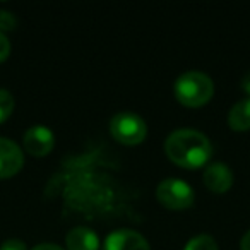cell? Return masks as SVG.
Wrapping results in <instances>:
<instances>
[{"label": "cell", "instance_id": "cell-1", "mask_svg": "<svg viewBox=\"0 0 250 250\" xmlns=\"http://www.w3.org/2000/svg\"><path fill=\"white\" fill-rule=\"evenodd\" d=\"M165 153L178 167L199 168L209 161L212 144L201 130L177 129L165 141Z\"/></svg>", "mask_w": 250, "mask_h": 250}, {"label": "cell", "instance_id": "cell-2", "mask_svg": "<svg viewBox=\"0 0 250 250\" xmlns=\"http://www.w3.org/2000/svg\"><path fill=\"white\" fill-rule=\"evenodd\" d=\"M212 93V79L201 70H187L175 81V96L185 106H201L211 100Z\"/></svg>", "mask_w": 250, "mask_h": 250}, {"label": "cell", "instance_id": "cell-3", "mask_svg": "<svg viewBox=\"0 0 250 250\" xmlns=\"http://www.w3.org/2000/svg\"><path fill=\"white\" fill-rule=\"evenodd\" d=\"M110 132L118 143L134 146L146 139L147 124L141 115L134 111H118L110 120Z\"/></svg>", "mask_w": 250, "mask_h": 250}, {"label": "cell", "instance_id": "cell-4", "mask_svg": "<svg viewBox=\"0 0 250 250\" xmlns=\"http://www.w3.org/2000/svg\"><path fill=\"white\" fill-rule=\"evenodd\" d=\"M156 197L161 204L170 209H187L195 201L194 188L177 177L161 180L156 187Z\"/></svg>", "mask_w": 250, "mask_h": 250}, {"label": "cell", "instance_id": "cell-5", "mask_svg": "<svg viewBox=\"0 0 250 250\" xmlns=\"http://www.w3.org/2000/svg\"><path fill=\"white\" fill-rule=\"evenodd\" d=\"M103 250H151L149 242L139 231L118 228L104 238Z\"/></svg>", "mask_w": 250, "mask_h": 250}, {"label": "cell", "instance_id": "cell-6", "mask_svg": "<svg viewBox=\"0 0 250 250\" xmlns=\"http://www.w3.org/2000/svg\"><path fill=\"white\" fill-rule=\"evenodd\" d=\"M24 147L29 154L33 156H45L55 146V137L53 132L45 127V125H31L28 130L24 132Z\"/></svg>", "mask_w": 250, "mask_h": 250}, {"label": "cell", "instance_id": "cell-7", "mask_svg": "<svg viewBox=\"0 0 250 250\" xmlns=\"http://www.w3.org/2000/svg\"><path fill=\"white\" fill-rule=\"evenodd\" d=\"M24 165V154L21 147L7 137H0V178L16 175Z\"/></svg>", "mask_w": 250, "mask_h": 250}, {"label": "cell", "instance_id": "cell-8", "mask_svg": "<svg viewBox=\"0 0 250 250\" xmlns=\"http://www.w3.org/2000/svg\"><path fill=\"white\" fill-rule=\"evenodd\" d=\"M204 184L214 194H223L233 185V171L223 161H216L206 167Z\"/></svg>", "mask_w": 250, "mask_h": 250}, {"label": "cell", "instance_id": "cell-9", "mask_svg": "<svg viewBox=\"0 0 250 250\" xmlns=\"http://www.w3.org/2000/svg\"><path fill=\"white\" fill-rule=\"evenodd\" d=\"M67 250H98L100 249V238L94 229L87 226H74L69 229L65 236Z\"/></svg>", "mask_w": 250, "mask_h": 250}, {"label": "cell", "instance_id": "cell-10", "mask_svg": "<svg viewBox=\"0 0 250 250\" xmlns=\"http://www.w3.org/2000/svg\"><path fill=\"white\" fill-rule=\"evenodd\" d=\"M228 124L235 130L250 129V96L242 98L229 108Z\"/></svg>", "mask_w": 250, "mask_h": 250}, {"label": "cell", "instance_id": "cell-11", "mask_svg": "<svg viewBox=\"0 0 250 250\" xmlns=\"http://www.w3.org/2000/svg\"><path fill=\"white\" fill-rule=\"evenodd\" d=\"M184 250H218V243L211 235L201 233V235L188 240Z\"/></svg>", "mask_w": 250, "mask_h": 250}, {"label": "cell", "instance_id": "cell-12", "mask_svg": "<svg viewBox=\"0 0 250 250\" xmlns=\"http://www.w3.org/2000/svg\"><path fill=\"white\" fill-rule=\"evenodd\" d=\"M14 104H16V101H14V96L11 94V91L0 87V124H2L5 118H9V115L14 110Z\"/></svg>", "mask_w": 250, "mask_h": 250}, {"label": "cell", "instance_id": "cell-13", "mask_svg": "<svg viewBox=\"0 0 250 250\" xmlns=\"http://www.w3.org/2000/svg\"><path fill=\"white\" fill-rule=\"evenodd\" d=\"M18 24V19L12 14L11 11H5V9H0V31H11Z\"/></svg>", "mask_w": 250, "mask_h": 250}, {"label": "cell", "instance_id": "cell-14", "mask_svg": "<svg viewBox=\"0 0 250 250\" xmlns=\"http://www.w3.org/2000/svg\"><path fill=\"white\" fill-rule=\"evenodd\" d=\"M0 250H28V247H26V243L22 240L9 238L0 245Z\"/></svg>", "mask_w": 250, "mask_h": 250}, {"label": "cell", "instance_id": "cell-15", "mask_svg": "<svg viewBox=\"0 0 250 250\" xmlns=\"http://www.w3.org/2000/svg\"><path fill=\"white\" fill-rule=\"evenodd\" d=\"M9 53H11V42L5 36V33L0 31V62L7 59Z\"/></svg>", "mask_w": 250, "mask_h": 250}, {"label": "cell", "instance_id": "cell-16", "mask_svg": "<svg viewBox=\"0 0 250 250\" xmlns=\"http://www.w3.org/2000/svg\"><path fill=\"white\" fill-rule=\"evenodd\" d=\"M31 250H65V249H63V247H60V245H57V243L45 242V243H38V245H35Z\"/></svg>", "mask_w": 250, "mask_h": 250}, {"label": "cell", "instance_id": "cell-17", "mask_svg": "<svg viewBox=\"0 0 250 250\" xmlns=\"http://www.w3.org/2000/svg\"><path fill=\"white\" fill-rule=\"evenodd\" d=\"M242 87H243V91L250 96V70L245 72V76L242 77Z\"/></svg>", "mask_w": 250, "mask_h": 250}, {"label": "cell", "instance_id": "cell-18", "mask_svg": "<svg viewBox=\"0 0 250 250\" xmlns=\"http://www.w3.org/2000/svg\"><path fill=\"white\" fill-rule=\"evenodd\" d=\"M240 247H242V250H250V229L249 231H245V235L242 236Z\"/></svg>", "mask_w": 250, "mask_h": 250}]
</instances>
